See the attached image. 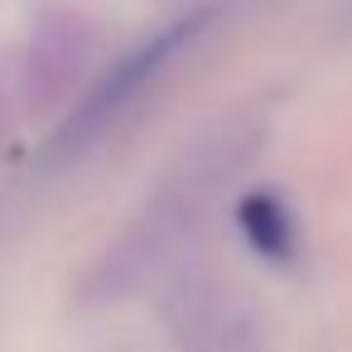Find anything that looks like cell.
Returning a JSON list of instances; mask_svg holds the SVG:
<instances>
[{
    "label": "cell",
    "mask_w": 352,
    "mask_h": 352,
    "mask_svg": "<svg viewBox=\"0 0 352 352\" xmlns=\"http://www.w3.org/2000/svg\"><path fill=\"white\" fill-rule=\"evenodd\" d=\"M241 232H246L251 246L265 251V256H289V251H294L289 212H285L275 198H265V193H256V198L241 203Z\"/></svg>",
    "instance_id": "obj_1"
}]
</instances>
